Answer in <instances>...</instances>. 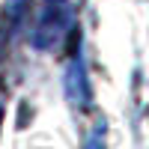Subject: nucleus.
Wrapping results in <instances>:
<instances>
[{"label":"nucleus","mask_w":149,"mask_h":149,"mask_svg":"<svg viewBox=\"0 0 149 149\" xmlns=\"http://www.w3.org/2000/svg\"><path fill=\"white\" fill-rule=\"evenodd\" d=\"M72 27V6L69 0H45L42 18L33 30V45L42 48V51H51L63 42V36Z\"/></svg>","instance_id":"obj_1"},{"label":"nucleus","mask_w":149,"mask_h":149,"mask_svg":"<svg viewBox=\"0 0 149 149\" xmlns=\"http://www.w3.org/2000/svg\"><path fill=\"white\" fill-rule=\"evenodd\" d=\"M66 95L74 107L90 104V81H86V69L81 57H72V63L66 69Z\"/></svg>","instance_id":"obj_2"}]
</instances>
